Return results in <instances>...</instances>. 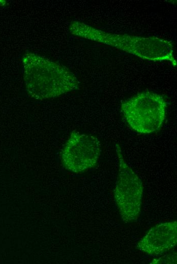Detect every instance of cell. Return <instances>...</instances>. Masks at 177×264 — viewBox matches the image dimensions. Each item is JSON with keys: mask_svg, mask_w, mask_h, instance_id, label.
Segmentation results:
<instances>
[{"mask_svg": "<svg viewBox=\"0 0 177 264\" xmlns=\"http://www.w3.org/2000/svg\"><path fill=\"white\" fill-rule=\"evenodd\" d=\"M115 149L119 169L114 189V200L123 220L128 223L136 221L139 216L143 186L141 179L126 161L117 144Z\"/></svg>", "mask_w": 177, "mask_h": 264, "instance_id": "277c9868", "label": "cell"}, {"mask_svg": "<svg viewBox=\"0 0 177 264\" xmlns=\"http://www.w3.org/2000/svg\"><path fill=\"white\" fill-rule=\"evenodd\" d=\"M166 109L163 97L150 91L138 93L121 105V111L129 126L143 134L156 132L161 127Z\"/></svg>", "mask_w": 177, "mask_h": 264, "instance_id": "3957f363", "label": "cell"}, {"mask_svg": "<svg viewBox=\"0 0 177 264\" xmlns=\"http://www.w3.org/2000/svg\"><path fill=\"white\" fill-rule=\"evenodd\" d=\"M101 152V143L96 137L73 131L63 149L62 163L70 172L83 173L96 164Z\"/></svg>", "mask_w": 177, "mask_h": 264, "instance_id": "5b68a950", "label": "cell"}, {"mask_svg": "<svg viewBox=\"0 0 177 264\" xmlns=\"http://www.w3.org/2000/svg\"><path fill=\"white\" fill-rule=\"evenodd\" d=\"M176 253L165 255L158 259H154L151 263H176Z\"/></svg>", "mask_w": 177, "mask_h": 264, "instance_id": "52a82bcc", "label": "cell"}, {"mask_svg": "<svg viewBox=\"0 0 177 264\" xmlns=\"http://www.w3.org/2000/svg\"><path fill=\"white\" fill-rule=\"evenodd\" d=\"M24 67L25 87L35 99L52 98L78 87L77 78L72 73L48 59L26 54Z\"/></svg>", "mask_w": 177, "mask_h": 264, "instance_id": "6da1fadb", "label": "cell"}, {"mask_svg": "<svg viewBox=\"0 0 177 264\" xmlns=\"http://www.w3.org/2000/svg\"><path fill=\"white\" fill-rule=\"evenodd\" d=\"M177 243L176 221L161 223L152 227L137 244L139 250L152 256L171 250Z\"/></svg>", "mask_w": 177, "mask_h": 264, "instance_id": "8992f818", "label": "cell"}, {"mask_svg": "<svg viewBox=\"0 0 177 264\" xmlns=\"http://www.w3.org/2000/svg\"><path fill=\"white\" fill-rule=\"evenodd\" d=\"M77 35L116 47L143 58L154 60H174L171 43L159 38L108 34L83 23L78 26Z\"/></svg>", "mask_w": 177, "mask_h": 264, "instance_id": "7a4b0ae2", "label": "cell"}]
</instances>
